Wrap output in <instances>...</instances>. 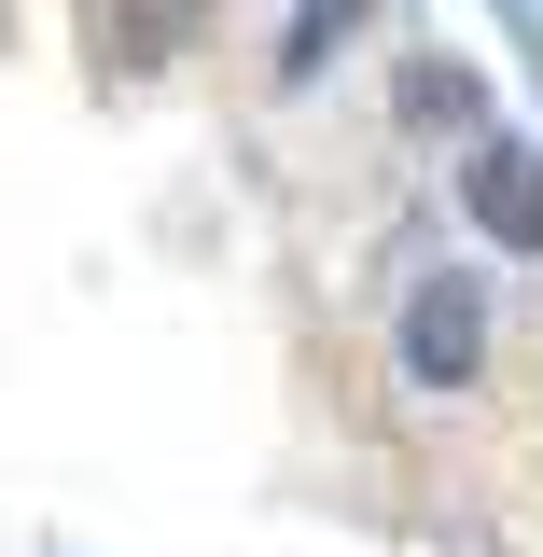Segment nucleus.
I'll return each instance as SVG.
<instances>
[{"label":"nucleus","instance_id":"39448f33","mask_svg":"<svg viewBox=\"0 0 543 557\" xmlns=\"http://www.w3.org/2000/svg\"><path fill=\"white\" fill-rule=\"evenodd\" d=\"M348 28H362V0H321V14H307V28H293V42H279V70H293V84H307V70L335 57Z\"/></svg>","mask_w":543,"mask_h":557},{"label":"nucleus","instance_id":"f03ea898","mask_svg":"<svg viewBox=\"0 0 543 557\" xmlns=\"http://www.w3.org/2000/svg\"><path fill=\"white\" fill-rule=\"evenodd\" d=\"M460 209H474L502 251H543V153H530V139H474V168H460Z\"/></svg>","mask_w":543,"mask_h":557},{"label":"nucleus","instance_id":"20e7f679","mask_svg":"<svg viewBox=\"0 0 543 557\" xmlns=\"http://www.w3.org/2000/svg\"><path fill=\"white\" fill-rule=\"evenodd\" d=\"M405 126H460V139H474V126H488L474 70H460V57H418V70H405Z\"/></svg>","mask_w":543,"mask_h":557},{"label":"nucleus","instance_id":"7ed1b4c3","mask_svg":"<svg viewBox=\"0 0 543 557\" xmlns=\"http://www.w3.org/2000/svg\"><path fill=\"white\" fill-rule=\"evenodd\" d=\"M196 14H209V0H112V14H98V42H112L126 70H153L182 28H196Z\"/></svg>","mask_w":543,"mask_h":557},{"label":"nucleus","instance_id":"f257e3e1","mask_svg":"<svg viewBox=\"0 0 543 557\" xmlns=\"http://www.w3.org/2000/svg\"><path fill=\"white\" fill-rule=\"evenodd\" d=\"M474 362H488V293L446 278V265H418V293H405V376L418 391H474Z\"/></svg>","mask_w":543,"mask_h":557}]
</instances>
